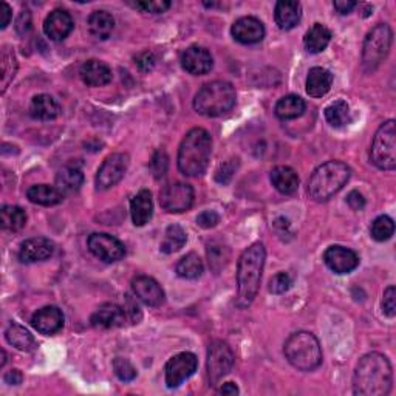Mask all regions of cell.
Here are the masks:
<instances>
[{"instance_id":"cell-14","label":"cell","mask_w":396,"mask_h":396,"mask_svg":"<svg viewBox=\"0 0 396 396\" xmlns=\"http://www.w3.org/2000/svg\"><path fill=\"white\" fill-rule=\"evenodd\" d=\"M324 262L336 274H348L359 266V257L355 251L345 246L333 245L324 253Z\"/></svg>"},{"instance_id":"cell-18","label":"cell","mask_w":396,"mask_h":396,"mask_svg":"<svg viewBox=\"0 0 396 396\" xmlns=\"http://www.w3.org/2000/svg\"><path fill=\"white\" fill-rule=\"evenodd\" d=\"M73 19L68 11L66 10H53L47 17H45L44 22V33L47 34V38H50L54 42H61L66 38H68V34L73 31Z\"/></svg>"},{"instance_id":"cell-36","label":"cell","mask_w":396,"mask_h":396,"mask_svg":"<svg viewBox=\"0 0 396 396\" xmlns=\"http://www.w3.org/2000/svg\"><path fill=\"white\" fill-rule=\"evenodd\" d=\"M0 223L6 231H21L26 225V213L19 206H4L0 210Z\"/></svg>"},{"instance_id":"cell-38","label":"cell","mask_w":396,"mask_h":396,"mask_svg":"<svg viewBox=\"0 0 396 396\" xmlns=\"http://www.w3.org/2000/svg\"><path fill=\"white\" fill-rule=\"evenodd\" d=\"M206 253H208V262L210 270H213L215 274L222 271L228 265L229 259H231V251H229V248L222 242L209 243L206 248Z\"/></svg>"},{"instance_id":"cell-3","label":"cell","mask_w":396,"mask_h":396,"mask_svg":"<svg viewBox=\"0 0 396 396\" xmlns=\"http://www.w3.org/2000/svg\"><path fill=\"white\" fill-rule=\"evenodd\" d=\"M213 138L201 127L192 128L183 138L178 149V169L186 177H200L209 166Z\"/></svg>"},{"instance_id":"cell-8","label":"cell","mask_w":396,"mask_h":396,"mask_svg":"<svg viewBox=\"0 0 396 396\" xmlns=\"http://www.w3.org/2000/svg\"><path fill=\"white\" fill-rule=\"evenodd\" d=\"M370 161L381 171L396 168V123L393 119L377 128L370 149Z\"/></svg>"},{"instance_id":"cell-39","label":"cell","mask_w":396,"mask_h":396,"mask_svg":"<svg viewBox=\"0 0 396 396\" xmlns=\"http://www.w3.org/2000/svg\"><path fill=\"white\" fill-rule=\"evenodd\" d=\"M325 119L330 126L336 128L344 127L350 123V107L345 101L339 99L325 108Z\"/></svg>"},{"instance_id":"cell-48","label":"cell","mask_w":396,"mask_h":396,"mask_svg":"<svg viewBox=\"0 0 396 396\" xmlns=\"http://www.w3.org/2000/svg\"><path fill=\"white\" fill-rule=\"evenodd\" d=\"M220 223V215L215 210H203V213L198 214L197 217V225L203 229H210L215 228Z\"/></svg>"},{"instance_id":"cell-26","label":"cell","mask_w":396,"mask_h":396,"mask_svg":"<svg viewBox=\"0 0 396 396\" xmlns=\"http://www.w3.org/2000/svg\"><path fill=\"white\" fill-rule=\"evenodd\" d=\"M271 183L283 196H291V193L299 189V177L294 169L290 166H278L271 171Z\"/></svg>"},{"instance_id":"cell-9","label":"cell","mask_w":396,"mask_h":396,"mask_svg":"<svg viewBox=\"0 0 396 396\" xmlns=\"http://www.w3.org/2000/svg\"><path fill=\"white\" fill-rule=\"evenodd\" d=\"M234 353L223 340H214L208 350V376L210 385H217L233 370Z\"/></svg>"},{"instance_id":"cell-53","label":"cell","mask_w":396,"mask_h":396,"mask_svg":"<svg viewBox=\"0 0 396 396\" xmlns=\"http://www.w3.org/2000/svg\"><path fill=\"white\" fill-rule=\"evenodd\" d=\"M335 8H336V11L340 13V14H348L350 11L353 10V8H356V2H353V0H336V2L333 4Z\"/></svg>"},{"instance_id":"cell-6","label":"cell","mask_w":396,"mask_h":396,"mask_svg":"<svg viewBox=\"0 0 396 396\" xmlns=\"http://www.w3.org/2000/svg\"><path fill=\"white\" fill-rule=\"evenodd\" d=\"M288 362L300 372H313L322 364V348L318 337L310 331L293 333L283 345Z\"/></svg>"},{"instance_id":"cell-16","label":"cell","mask_w":396,"mask_h":396,"mask_svg":"<svg viewBox=\"0 0 396 396\" xmlns=\"http://www.w3.org/2000/svg\"><path fill=\"white\" fill-rule=\"evenodd\" d=\"M213 66L214 59L205 47L192 45V47L186 49L181 54V67L193 76L206 75V73L213 70Z\"/></svg>"},{"instance_id":"cell-42","label":"cell","mask_w":396,"mask_h":396,"mask_svg":"<svg viewBox=\"0 0 396 396\" xmlns=\"http://www.w3.org/2000/svg\"><path fill=\"white\" fill-rule=\"evenodd\" d=\"M168 168H169V156L163 149H158L153 153L152 161H151V169H152L153 177L156 180L163 178L166 172H168Z\"/></svg>"},{"instance_id":"cell-49","label":"cell","mask_w":396,"mask_h":396,"mask_svg":"<svg viewBox=\"0 0 396 396\" xmlns=\"http://www.w3.org/2000/svg\"><path fill=\"white\" fill-rule=\"evenodd\" d=\"M155 54L152 51H143L140 54H136L135 56V64L136 67L140 68L141 71H151L155 67Z\"/></svg>"},{"instance_id":"cell-20","label":"cell","mask_w":396,"mask_h":396,"mask_svg":"<svg viewBox=\"0 0 396 396\" xmlns=\"http://www.w3.org/2000/svg\"><path fill=\"white\" fill-rule=\"evenodd\" d=\"M31 325L34 327V330H38L41 335H56L64 327V315L62 311L54 305L44 307L33 315Z\"/></svg>"},{"instance_id":"cell-4","label":"cell","mask_w":396,"mask_h":396,"mask_svg":"<svg viewBox=\"0 0 396 396\" xmlns=\"http://www.w3.org/2000/svg\"><path fill=\"white\" fill-rule=\"evenodd\" d=\"M348 166L342 161H328L311 173L307 184L308 196L315 201H327L342 189L350 180Z\"/></svg>"},{"instance_id":"cell-31","label":"cell","mask_w":396,"mask_h":396,"mask_svg":"<svg viewBox=\"0 0 396 396\" xmlns=\"http://www.w3.org/2000/svg\"><path fill=\"white\" fill-rule=\"evenodd\" d=\"M84 183V173L76 166H66L56 175V188L62 193L78 192Z\"/></svg>"},{"instance_id":"cell-2","label":"cell","mask_w":396,"mask_h":396,"mask_svg":"<svg viewBox=\"0 0 396 396\" xmlns=\"http://www.w3.org/2000/svg\"><path fill=\"white\" fill-rule=\"evenodd\" d=\"M266 251L262 243H254L242 253L237 263V307L248 308L260 288Z\"/></svg>"},{"instance_id":"cell-37","label":"cell","mask_w":396,"mask_h":396,"mask_svg":"<svg viewBox=\"0 0 396 396\" xmlns=\"http://www.w3.org/2000/svg\"><path fill=\"white\" fill-rule=\"evenodd\" d=\"M186 242H188L186 231H184V229L178 225H171L168 229H166L164 240L160 246V250L164 254H173L180 251L181 248L186 245Z\"/></svg>"},{"instance_id":"cell-25","label":"cell","mask_w":396,"mask_h":396,"mask_svg":"<svg viewBox=\"0 0 396 396\" xmlns=\"http://www.w3.org/2000/svg\"><path fill=\"white\" fill-rule=\"evenodd\" d=\"M331 84H333V75H331V73L327 68L313 67L308 71L307 93L311 98L325 96L331 88Z\"/></svg>"},{"instance_id":"cell-41","label":"cell","mask_w":396,"mask_h":396,"mask_svg":"<svg viewBox=\"0 0 396 396\" xmlns=\"http://www.w3.org/2000/svg\"><path fill=\"white\" fill-rule=\"evenodd\" d=\"M113 372L118 376L119 381L123 382H131L136 377V368L132 365L128 359L124 357H116L113 361Z\"/></svg>"},{"instance_id":"cell-54","label":"cell","mask_w":396,"mask_h":396,"mask_svg":"<svg viewBox=\"0 0 396 396\" xmlns=\"http://www.w3.org/2000/svg\"><path fill=\"white\" fill-rule=\"evenodd\" d=\"M4 381L6 384H10V385H19L24 381V376H22L21 370H17V368H13V370H10V372H8L4 376Z\"/></svg>"},{"instance_id":"cell-51","label":"cell","mask_w":396,"mask_h":396,"mask_svg":"<svg viewBox=\"0 0 396 396\" xmlns=\"http://www.w3.org/2000/svg\"><path fill=\"white\" fill-rule=\"evenodd\" d=\"M30 29H31V14L30 11H22L19 19L16 22V30L19 34H25L30 31Z\"/></svg>"},{"instance_id":"cell-23","label":"cell","mask_w":396,"mask_h":396,"mask_svg":"<svg viewBox=\"0 0 396 396\" xmlns=\"http://www.w3.org/2000/svg\"><path fill=\"white\" fill-rule=\"evenodd\" d=\"M302 17V5L299 2H293V0H280L275 4L274 10V19L280 30H293L300 22Z\"/></svg>"},{"instance_id":"cell-32","label":"cell","mask_w":396,"mask_h":396,"mask_svg":"<svg viewBox=\"0 0 396 396\" xmlns=\"http://www.w3.org/2000/svg\"><path fill=\"white\" fill-rule=\"evenodd\" d=\"M330 41H331V31L322 24L313 25L307 31L305 38H303V44H305V49L310 53L324 51L328 47Z\"/></svg>"},{"instance_id":"cell-44","label":"cell","mask_w":396,"mask_h":396,"mask_svg":"<svg viewBox=\"0 0 396 396\" xmlns=\"http://www.w3.org/2000/svg\"><path fill=\"white\" fill-rule=\"evenodd\" d=\"M237 168H238V160L237 158L228 160L223 164H220V168L215 172V181L220 183V184H228L229 181L233 180Z\"/></svg>"},{"instance_id":"cell-10","label":"cell","mask_w":396,"mask_h":396,"mask_svg":"<svg viewBox=\"0 0 396 396\" xmlns=\"http://www.w3.org/2000/svg\"><path fill=\"white\" fill-rule=\"evenodd\" d=\"M193 197L196 193H193L191 184L181 181L171 183L160 192V205L171 214L186 213L193 205Z\"/></svg>"},{"instance_id":"cell-29","label":"cell","mask_w":396,"mask_h":396,"mask_svg":"<svg viewBox=\"0 0 396 396\" xmlns=\"http://www.w3.org/2000/svg\"><path fill=\"white\" fill-rule=\"evenodd\" d=\"M87 26L93 38L106 41L110 38V34H112L115 29V19L113 16L107 11H93L88 16Z\"/></svg>"},{"instance_id":"cell-50","label":"cell","mask_w":396,"mask_h":396,"mask_svg":"<svg viewBox=\"0 0 396 396\" xmlns=\"http://www.w3.org/2000/svg\"><path fill=\"white\" fill-rule=\"evenodd\" d=\"M347 203L353 210H362L365 208V198L361 192L352 191L347 196Z\"/></svg>"},{"instance_id":"cell-22","label":"cell","mask_w":396,"mask_h":396,"mask_svg":"<svg viewBox=\"0 0 396 396\" xmlns=\"http://www.w3.org/2000/svg\"><path fill=\"white\" fill-rule=\"evenodd\" d=\"M79 75L88 87H103L112 82V70L106 62L98 59H90L82 64Z\"/></svg>"},{"instance_id":"cell-35","label":"cell","mask_w":396,"mask_h":396,"mask_svg":"<svg viewBox=\"0 0 396 396\" xmlns=\"http://www.w3.org/2000/svg\"><path fill=\"white\" fill-rule=\"evenodd\" d=\"M5 337L8 344L16 347L17 350H22V352H30L36 345L34 337L30 331L17 324H11L6 328Z\"/></svg>"},{"instance_id":"cell-28","label":"cell","mask_w":396,"mask_h":396,"mask_svg":"<svg viewBox=\"0 0 396 396\" xmlns=\"http://www.w3.org/2000/svg\"><path fill=\"white\" fill-rule=\"evenodd\" d=\"M26 197L34 205L54 206L64 200V193L56 186H50V184H34L26 192Z\"/></svg>"},{"instance_id":"cell-11","label":"cell","mask_w":396,"mask_h":396,"mask_svg":"<svg viewBox=\"0 0 396 396\" xmlns=\"http://www.w3.org/2000/svg\"><path fill=\"white\" fill-rule=\"evenodd\" d=\"M128 155L127 153H112L108 155L98 169L95 184L98 191H107L124 178L128 169Z\"/></svg>"},{"instance_id":"cell-33","label":"cell","mask_w":396,"mask_h":396,"mask_svg":"<svg viewBox=\"0 0 396 396\" xmlns=\"http://www.w3.org/2000/svg\"><path fill=\"white\" fill-rule=\"evenodd\" d=\"M0 70H2L0 86H2V93H5L17 73V59L10 45H4L2 50H0Z\"/></svg>"},{"instance_id":"cell-45","label":"cell","mask_w":396,"mask_h":396,"mask_svg":"<svg viewBox=\"0 0 396 396\" xmlns=\"http://www.w3.org/2000/svg\"><path fill=\"white\" fill-rule=\"evenodd\" d=\"M135 8L141 10L143 13H151V14H161L168 11L171 8V2L168 0H144V2H136L133 4Z\"/></svg>"},{"instance_id":"cell-47","label":"cell","mask_w":396,"mask_h":396,"mask_svg":"<svg viewBox=\"0 0 396 396\" xmlns=\"http://www.w3.org/2000/svg\"><path fill=\"white\" fill-rule=\"evenodd\" d=\"M123 308L127 315V320L131 322V324H138V322L141 320V318H143L141 310L136 305V302L131 296H124Z\"/></svg>"},{"instance_id":"cell-27","label":"cell","mask_w":396,"mask_h":396,"mask_svg":"<svg viewBox=\"0 0 396 396\" xmlns=\"http://www.w3.org/2000/svg\"><path fill=\"white\" fill-rule=\"evenodd\" d=\"M61 112L56 99L50 95H36L30 104V115L39 121H51Z\"/></svg>"},{"instance_id":"cell-34","label":"cell","mask_w":396,"mask_h":396,"mask_svg":"<svg viewBox=\"0 0 396 396\" xmlns=\"http://www.w3.org/2000/svg\"><path fill=\"white\" fill-rule=\"evenodd\" d=\"M177 274L180 275L181 279H188V280H196L198 279L201 274H203V260L200 259V255L196 253H189L177 263Z\"/></svg>"},{"instance_id":"cell-12","label":"cell","mask_w":396,"mask_h":396,"mask_svg":"<svg viewBox=\"0 0 396 396\" xmlns=\"http://www.w3.org/2000/svg\"><path fill=\"white\" fill-rule=\"evenodd\" d=\"M198 359L193 353L183 352L172 356L164 367L166 384L169 389H177L184 381L197 372Z\"/></svg>"},{"instance_id":"cell-43","label":"cell","mask_w":396,"mask_h":396,"mask_svg":"<svg viewBox=\"0 0 396 396\" xmlns=\"http://www.w3.org/2000/svg\"><path fill=\"white\" fill-rule=\"evenodd\" d=\"M291 285H293V280L288 273H278L271 278L268 283V290L273 294H283L291 288Z\"/></svg>"},{"instance_id":"cell-40","label":"cell","mask_w":396,"mask_h":396,"mask_svg":"<svg viewBox=\"0 0 396 396\" xmlns=\"http://www.w3.org/2000/svg\"><path fill=\"white\" fill-rule=\"evenodd\" d=\"M370 234L376 242H387L390 240L395 234V223L389 215H380L373 220Z\"/></svg>"},{"instance_id":"cell-30","label":"cell","mask_w":396,"mask_h":396,"mask_svg":"<svg viewBox=\"0 0 396 396\" xmlns=\"http://www.w3.org/2000/svg\"><path fill=\"white\" fill-rule=\"evenodd\" d=\"M305 101H303L300 96L298 95H287L278 101L275 104V116L282 121H288V119H296L299 116L303 115L305 112Z\"/></svg>"},{"instance_id":"cell-21","label":"cell","mask_w":396,"mask_h":396,"mask_svg":"<svg viewBox=\"0 0 396 396\" xmlns=\"http://www.w3.org/2000/svg\"><path fill=\"white\" fill-rule=\"evenodd\" d=\"M54 253V245L49 238L34 237L21 245L19 259L22 263H36L50 259Z\"/></svg>"},{"instance_id":"cell-55","label":"cell","mask_w":396,"mask_h":396,"mask_svg":"<svg viewBox=\"0 0 396 396\" xmlns=\"http://www.w3.org/2000/svg\"><path fill=\"white\" fill-rule=\"evenodd\" d=\"M220 395H228V396H235L238 395V387L234 382H226L218 389Z\"/></svg>"},{"instance_id":"cell-46","label":"cell","mask_w":396,"mask_h":396,"mask_svg":"<svg viewBox=\"0 0 396 396\" xmlns=\"http://www.w3.org/2000/svg\"><path fill=\"white\" fill-rule=\"evenodd\" d=\"M382 311H384V315L389 316L390 319L396 316V288L393 287V285L384 291Z\"/></svg>"},{"instance_id":"cell-13","label":"cell","mask_w":396,"mask_h":396,"mask_svg":"<svg viewBox=\"0 0 396 396\" xmlns=\"http://www.w3.org/2000/svg\"><path fill=\"white\" fill-rule=\"evenodd\" d=\"M87 245L90 253L106 263L119 262L126 255L124 243L119 242L116 237L106 233L91 234L88 237Z\"/></svg>"},{"instance_id":"cell-56","label":"cell","mask_w":396,"mask_h":396,"mask_svg":"<svg viewBox=\"0 0 396 396\" xmlns=\"http://www.w3.org/2000/svg\"><path fill=\"white\" fill-rule=\"evenodd\" d=\"M6 362V353H5V350H2V362H0V367H4Z\"/></svg>"},{"instance_id":"cell-19","label":"cell","mask_w":396,"mask_h":396,"mask_svg":"<svg viewBox=\"0 0 396 396\" xmlns=\"http://www.w3.org/2000/svg\"><path fill=\"white\" fill-rule=\"evenodd\" d=\"M231 33L237 42L243 45H251L260 42L265 38V26L259 19H255V17L246 16L234 22Z\"/></svg>"},{"instance_id":"cell-24","label":"cell","mask_w":396,"mask_h":396,"mask_svg":"<svg viewBox=\"0 0 396 396\" xmlns=\"http://www.w3.org/2000/svg\"><path fill=\"white\" fill-rule=\"evenodd\" d=\"M131 213L135 226H144L151 222L153 215V201L151 191L143 189L132 198Z\"/></svg>"},{"instance_id":"cell-5","label":"cell","mask_w":396,"mask_h":396,"mask_svg":"<svg viewBox=\"0 0 396 396\" xmlns=\"http://www.w3.org/2000/svg\"><path fill=\"white\" fill-rule=\"evenodd\" d=\"M235 88L231 82L213 81L201 87L193 98V108L200 115L215 118L228 113L235 106Z\"/></svg>"},{"instance_id":"cell-7","label":"cell","mask_w":396,"mask_h":396,"mask_svg":"<svg viewBox=\"0 0 396 396\" xmlns=\"http://www.w3.org/2000/svg\"><path fill=\"white\" fill-rule=\"evenodd\" d=\"M393 42V31L387 24H377L368 31L362 47V67L367 73L375 71L387 58Z\"/></svg>"},{"instance_id":"cell-1","label":"cell","mask_w":396,"mask_h":396,"mask_svg":"<svg viewBox=\"0 0 396 396\" xmlns=\"http://www.w3.org/2000/svg\"><path fill=\"white\" fill-rule=\"evenodd\" d=\"M392 364L381 353H368L359 359L353 375V393L359 396H385L392 390Z\"/></svg>"},{"instance_id":"cell-15","label":"cell","mask_w":396,"mask_h":396,"mask_svg":"<svg viewBox=\"0 0 396 396\" xmlns=\"http://www.w3.org/2000/svg\"><path fill=\"white\" fill-rule=\"evenodd\" d=\"M132 290L135 296L147 307H161L166 300L161 285L149 275H136L132 280Z\"/></svg>"},{"instance_id":"cell-52","label":"cell","mask_w":396,"mask_h":396,"mask_svg":"<svg viewBox=\"0 0 396 396\" xmlns=\"http://www.w3.org/2000/svg\"><path fill=\"white\" fill-rule=\"evenodd\" d=\"M11 17H13V10L11 6L8 5L6 2L0 4V29L5 30L8 25L11 22Z\"/></svg>"},{"instance_id":"cell-17","label":"cell","mask_w":396,"mask_h":396,"mask_svg":"<svg viewBox=\"0 0 396 396\" xmlns=\"http://www.w3.org/2000/svg\"><path fill=\"white\" fill-rule=\"evenodd\" d=\"M91 325L99 330H112L124 327L127 320V315L121 305L116 303H104L101 305L90 318Z\"/></svg>"}]
</instances>
